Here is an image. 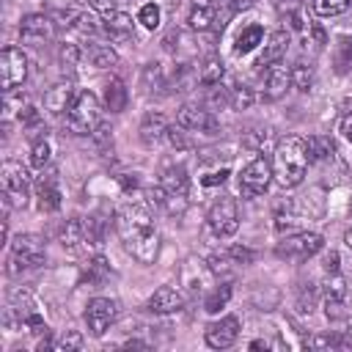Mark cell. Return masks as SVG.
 Returning a JSON list of instances; mask_svg holds the SVG:
<instances>
[{"label": "cell", "instance_id": "6da1fadb", "mask_svg": "<svg viewBox=\"0 0 352 352\" xmlns=\"http://www.w3.org/2000/svg\"><path fill=\"white\" fill-rule=\"evenodd\" d=\"M116 231L124 239V248L143 264H151L160 250V236L151 220V206L143 201L124 204L116 214Z\"/></svg>", "mask_w": 352, "mask_h": 352}, {"label": "cell", "instance_id": "7a4b0ae2", "mask_svg": "<svg viewBox=\"0 0 352 352\" xmlns=\"http://www.w3.org/2000/svg\"><path fill=\"white\" fill-rule=\"evenodd\" d=\"M308 151H305V140L297 135H286L283 140H278L275 154H272V176L278 179L280 187H297L305 179L308 170Z\"/></svg>", "mask_w": 352, "mask_h": 352}, {"label": "cell", "instance_id": "3957f363", "mask_svg": "<svg viewBox=\"0 0 352 352\" xmlns=\"http://www.w3.org/2000/svg\"><path fill=\"white\" fill-rule=\"evenodd\" d=\"M44 239L36 234H19L11 242V258H8V275H16L22 270H36L44 264Z\"/></svg>", "mask_w": 352, "mask_h": 352}, {"label": "cell", "instance_id": "277c9868", "mask_svg": "<svg viewBox=\"0 0 352 352\" xmlns=\"http://www.w3.org/2000/svg\"><path fill=\"white\" fill-rule=\"evenodd\" d=\"M99 124V99L91 91H80L66 113V126L74 135H91Z\"/></svg>", "mask_w": 352, "mask_h": 352}, {"label": "cell", "instance_id": "5b68a950", "mask_svg": "<svg viewBox=\"0 0 352 352\" xmlns=\"http://www.w3.org/2000/svg\"><path fill=\"white\" fill-rule=\"evenodd\" d=\"M0 182H3V198H6V209L14 206H25L28 204V190H30V173L25 165L19 162H3L0 168Z\"/></svg>", "mask_w": 352, "mask_h": 352}, {"label": "cell", "instance_id": "8992f818", "mask_svg": "<svg viewBox=\"0 0 352 352\" xmlns=\"http://www.w3.org/2000/svg\"><path fill=\"white\" fill-rule=\"evenodd\" d=\"M322 236L314 234V231H302V234H294V236H286L283 242H278L275 253L278 258H286V261H305L311 256H316L322 250Z\"/></svg>", "mask_w": 352, "mask_h": 352}, {"label": "cell", "instance_id": "52a82bcc", "mask_svg": "<svg viewBox=\"0 0 352 352\" xmlns=\"http://www.w3.org/2000/svg\"><path fill=\"white\" fill-rule=\"evenodd\" d=\"M270 182H272V165L264 157L250 160L239 173V190L245 198H256V195L267 192Z\"/></svg>", "mask_w": 352, "mask_h": 352}, {"label": "cell", "instance_id": "ba28073f", "mask_svg": "<svg viewBox=\"0 0 352 352\" xmlns=\"http://www.w3.org/2000/svg\"><path fill=\"white\" fill-rule=\"evenodd\" d=\"M28 77V58L19 47H6L0 52V88L14 91Z\"/></svg>", "mask_w": 352, "mask_h": 352}, {"label": "cell", "instance_id": "9c48e42d", "mask_svg": "<svg viewBox=\"0 0 352 352\" xmlns=\"http://www.w3.org/2000/svg\"><path fill=\"white\" fill-rule=\"evenodd\" d=\"M206 220H209V228H212L217 236H231V234L239 228V209H236V201L228 198V195L217 198V201L212 204Z\"/></svg>", "mask_w": 352, "mask_h": 352}, {"label": "cell", "instance_id": "30bf717a", "mask_svg": "<svg viewBox=\"0 0 352 352\" xmlns=\"http://www.w3.org/2000/svg\"><path fill=\"white\" fill-rule=\"evenodd\" d=\"M116 316H118V302L110 297H94L85 308V322L91 336H102L116 322Z\"/></svg>", "mask_w": 352, "mask_h": 352}, {"label": "cell", "instance_id": "8fae6325", "mask_svg": "<svg viewBox=\"0 0 352 352\" xmlns=\"http://www.w3.org/2000/svg\"><path fill=\"white\" fill-rule=\"evenodd\" d=\"M55 28H52V19L44 16V14H28L19 25V36H22V44H30V47H41L52 38Z\"/></svg>", "mask_w": 352, "mask_h": 352}, {"label": "cell", "instance_id": "7c38bea8", "mask_svg": "<svg viewBox=\"0 0 352 352\" xmlns=\"http://www.w3.org/2000/svg\"><path fill=\"white\" fill-rule=\"evenodd\" d=\"M176 121H179L182 129H195V132H209V135L217 132V118L212 116V110H204V107H198V104H184V107H179Z\"/></svg>", "mask_w": 352, "mask_h": 352}, {"label": "cell", "instance_id": "4fadbf2b", "mask_svg": "<svg viewBox=\"0 0 352 352\" xmlns=\"http://www.w3.org/2000/svg\"><path fill=\"white\" fill-rule=\"evenodd\" d=\"M239 336V319L236 316H223L220 322H212L206 327V344L212 349H228Z\"/></svg>", "mask_w": 352, "mask_h": 352}, {"label": "cell", "instance_id": "5bb4252c", "mask_svg": "<svg viewBox=\"0 0 352 352\" xmlns=\"http://www.w3.org/2000/svg\"><path fill=\"white\" fill-rule=\"evenodd\" d=\"M36 195H38V209L41 212H58L60 209V190H58V173H41L36 182Z\"/></svg>", "mask_w": 352, "mask_h": 352}, {"label": "cell", "instance_id": "9a60e30c", "mask_svg": "<svg viewBox=\"0 0 352 352\" xmlns=\"http://www.w3.org/2000/svg\"><path fill=\"white\" fill-rule=\"evenodd\" d=\"M74 99H77V94H74L72 82H58V85H52V88L44 94V110H50V113H55V116L69 113V107H72Z\"/></svg>", "mask_w": 352, "mask_h": 352}, {"label": "cell", "instance_id": "2e32d148", "mask_svg": "<svg viewBox=\"0 0 352 352\" xmlns=\"http://www.w3.org/2000/svg\"><path fill=\"white\" fill-rule=\"evenodd\" d=\"M182 305H184V297L173 286H160L148 297V311H154V314H176V311H182Z\"/></svg>", "mask_w": 352, "mask_h": 352}, {"label": "cell", "instance_id": "e0dca14e", "mask_svg": "<svg viewBox=\"0 0 352 352\" xmlns=\"http://www.w3.org/2000/svg\"><path fill=\"white\" fill-rule=\"evenodd\" d=\"M165 132H168V118H165L160 110H151V113L143 116V124H140V140H143L146 146L160 143V140L165 138Z\"/></svg>", "mask_w": 352, "mask_h": 352}, {"label": "cell", "instance_id": "ac0fdd59", "mask_svg": "<svg viewBox=\"0 0 352 352\" xmlns=\"http://www.w3.org/2000/svg\"><path fill=\"white\" fill-rule=\"evenodd\" d=\"M286 50H289V30H275V33H270V38H267V47H264V55L258 58V66H272V63H278L283 55H286Z\"/></svg>", "mask_w": 352, "mask_h": 352}, {"label": "cell", "instance_id": "d6986e66", "mask_svg": "<svg viewBox=\"0 0 352 352\" xmlns=\"http://www.w3.org/2000/svg\"><path fill=\"white\" fill-rule=\"evenodd\" d=\"M187 22H190V28H195V30H209V28H214V25H217V6H214L212 0H195V6H192V11H190Z\"/></svg>", "mask_w": 352, "mask_h": 352}, {"label": "cell", "instance_id": "ffe728a7", "mask_svg": "<svg viewBox=\"0 0 352 352\" xmlns=\"http://www.w3.org/2000/svg\"><path fill=\"white\" fill-rule=\"evenodd\" d=\"M102 30L121 41V38H129L132 36V16L129 14H121V11H113V14H104V22H102Z\"/></svg>", "mask_w": 352, "mask_h": 352}, {"label": "cell", "instance_id": "44dd1931", "mask_svg": "<svg viewBox=\"0 0 352 352\" xmlns=\"http://www.w3.org/2000/svg\"><path fill=\"white\" fill-rule=\"evenodd\" d=\"M292 85V69L280 66V63H272L267 69V94L275 99L280 94H286V88Z\"/></svg>", "mask_w": 352, "mask_h": 352}, {"label": "cell", "instance_id": "7402d4cb", "mask_svg": "<svg viewBox=\"0 0 352 352\" xmlns=\"http://www.w3.org/2000/svg\"><path fill=\"white\" fill-rule=\"evenodd\" d=\"M126 99H129V94H126L124 82H121L118 77H113V80L104 85V107H107L110 113H121V110L126 107Z\"/></svg>", "mask_w": 352, "mask_h": 352}, {"label": "cell", "instance_id": "603a6c76", "mask_svg": "<svg viewBox=\"0 0 352 352\" xmlns=\"http://www.w3.org/2000/svg\"><path fill=\"white\" fill-rule=\"evenodd\" d=\"M58 239H60L63 248H77V245L85 239V223H82L80 217L66 220V223L60 226V231H58Z\"/></svg>", "mask_w": 352, "mask_h": 352}, {"label": "cell", "instance_id": "cb8c5ba5", "mask_svg": "<svg viewBox=\"0 0 352 352\" xmlns=\"http://www.w3.org/2000/svg\"><path fill=\"white\" fill-rule=\"evenodd\" d=\"M305 151H308V160L311 162H322L336 148H333V140L327 135H311V138H305Z\"/></svg>", "mask_w": 352, "mask_h": 352}, {"label": "cell", "instance_id": "d4e9b609", "mask_svg": "<svg viewBox=\"0 0 352 352\" xmlns=\"http://www.w3.org/2000/svg\"><path fill=\"white\" fill-rule=\"evenodd\" d=\"M162 187L165 192H176V195H184L187 192V170L182 165H170L162 170Z\"/></svg>", "mask_w": 352, "mask_h": 352}, {"label": "cell", "instance_id": "484cf974", "mask_svg": "<svg viewBox=\"0 0 352 352\" xmlns=\"http://www.w3.org/2000/svg\"><path fill=\"white\" fill-rule=\"evenodd\" d=\"M333 63H336L338 74H346L352 69V36H338L336 52H333Z\"/></svg>", "mask_w": 352, "mask_h": 352}, {"label": "cell", "instance_id": "4316f807", "mask_svg": "<svg viewBox=\"0 0 352 352\" xmlns=\"http://www.w3.org/2000/svg\"><path fill=\"white\" fill-rule=\"evenodd\" d=\"M220 80H223V63H220V58L209 55L198 66V82L201 85H220Z\"/></svg>", "mask_w": 352, "mask_h": 352}, {"label": "cell", "instance_id": "83f0119b", "mask_svg": "<svg viewBox=\"0 0 352 352\" xmlns=\"http://www.w3.org/2000/svg\"><path fill=\"white\" fill-rule=\"evenodd\" d=\"M88 58H91V66H96V69H110V66L118 63L116 50L107 47V44H94V47L88 50Z\"/></svg>", "mask_w": 352, "mask_h": 352}, {"label": "cell", "instance_id": "f1b7e54d", "mask_svg": "<svg viewBox=\"0 0 352 352\" xmlns=\"http://www.w3.org/2000/svg\"><path fill=\"white\" fill-rule=\"evenodd\" d=\"M231 294H234V286H231V283H220V286L204 300V311H206V314H217L220 308H226V302L231 300Z\"/></svg>", "mask_w": 352, "mask_h": 352}, {"label": "cell", "instance_id": "f546056e", "mask_svg": "<svg viewBox=\"0 0 352 352\" xmlns=\"http://www.w3.org/2000/svg\"><path fill=\"white\" fill-rule=\"evenodd\" d=\"M261 41H264V30L258 25H250L236 36V52H253Z\"/></svg>", "mask_w": 352, "mask_h": 352}, {"label": "cell", "instance_id": "4dcf8cb0", "mask_svg": "<svg viewBox=\"0 0 352 352\" xmlns=\"http://www.w3.org/2000/svg\"><path fill=\"white\" fill-rule=\"evenodd\" d=\"M28 107L25 102V94H14V91H3V121H11L14 116H19L22 110Z\"/></svg>", "mask_w": 352, "mask_h": 352}, {"label": "cell", "instance_id": "1f68e13d", "mask_svg": "<svg viewBox=\"0 0 352 352\" xmlns=\"http://www.w3.org/2000/svg\"><path fill=\"white\" fill-rule=\"evenodd\" d=\"M292 85L297 88V91H311V85H314V66H308V63H294L292 66Z\"/></svg>", "mask_w": 352, "mask_h": 352}, {"label": "cell", "instance_id": "d6a6232c", "mask_svg": "<svg viewBox=\"0 0 352 352\" xmlns=\"http://www.w3.org/2000/svg\"><path fill=\"white\" fill-rule=\"evenodd\" d=\"M314 349H338V346H346L349 341L338 333H316L311 341H308Z\"/></svg>", "mask_w": 352, "mask_h": 352}, {"label": "cell", "instance_id": "836d02e7", "mask_svg": "<svg viewBox=\"0 0 352 352\" xmlns=\"http://www.w3.org/2000/svg\"><path fill=\"white\" fill-rule=\"evenodd\" d=\"M349 8V0H314V11L319 16H338Z\"/></svg>", "mask_w": 352, "mask_h": 352}, {"label": "cell", "instance_id": "e575fe53", "mask_svg": "<svg viewBox=\"0 0 352 352\" xmlns=\"http://www.w3.org/2000/svg\"><path fill=\"white\" fill-rule=\"evenodd\" d=\"M253 88H248V85H234L231 88V107L234 110H248L250 104H253Z\"/></svg>", "mask_w": 352, "mask_h": 352}, {"label": "cell", "instance_id": "d590c367", "mask_svg": "<svg viewBox=\"0 0 352 352\" xmlns=\"http://www.w3.org/2000/svg\"><path fill=\"white\" fill-rule=\"evenodd\" d=\"M30 165L38 168V170H44L50 165V143L44 138L33 143V148H30Z\"/></svg>", "mask_w": 352, "mask_h": 352}, {"label": "cell", "instance_id": "8d00e7d4", "mask_svg": "<svg viewBox=\"0 0 352 352\" xmlns=\"http://www.w3.org/2000/svg\"><path fill=\"white\" fill-rule=\"evenodd\" d=\"M58 60H60V66H63V72H74V66L80 63V47L77 44H63L60 47V52H58Z\"/></svg>", "mask_w": 352, "mask_h": 352}, {"label": "cell", "instance_id": "74e56055", "mask_svg": "<svg viewBox=\"0 0 352 352\" xmlns=\"http://www.w3.org/2000/svg\"><path fill=\"white\" fill-rule=\"evenodd\" d=\"M107 272H110L107 258H104V256H94V258H91V264H88L85 278H88L91 283H99V280H104V278H107Z\"/></svg>", "mask_w": 352, "mask_h": 352}, {"label": "cell", "instance_id": "f35d334b", "mask_svg": "<svg viewBox=\"0 0 352 352\" xmlns=\"http://www.w3.org/2000/svg\"><path fill=\"white\" fill-rule=\"evenodd\" d=\"M316 305V289L308 283V286H300L297 289V311L300 314H311Z\"/></svg>", "mask_w": 352, "mask_h": 352}, {"label": "cell", "instance_id": "ab89813d", "mask_svg": "<svg viewBox=\"0 0 352 352\" xmlns=\"http://www.w3.org/2000/svg\"><path fill=\"white\" fill-rule=\"evenodd\" d=\"M138 22H140L143 28H148V30L160 28V6H154V3H146V6L140 8V14H138Z\"/></svg>", "mask_w": 352, "mask_h": 352}, {"label": "cell", "instance_id": "60d3db41", "mask_svg": "<svg viewBox=\"0 0 352 352\" xmlns=\"http://www.w3.org/2000/svg\"><path fill=\"white\" fill-rule=\"evenodd\" d=\"M82 346V336L77 333V330H66L58 341H55V349L58 352H74V349H80Z\"/></svg>", "mask_w": 352, "mask_h": 352}, {"label": "cell", "instance_id": "b9f144b4", "mask_svg": "<svg viewBox=\"0 0 352 352\" xmlns=\"http://www.w3.org/2000/svg\"><path fill=\"white\" fill-rule=\"evenodd\" d=\"M165 138H168V143H170L173 148H179V151H184V148H190V140H187V135L182 132V126H168V132H165Z\"/></svg>", "mask_w": 352, "mask_h": 352}, {"label": "cell", "instance_id": "7bdbcfd3", "mask_svg": "<svg viewBox=\"0 0 352 352\" xmlns=\"http://www.w3.org/2000/svg\"><path fill=\"white\" fill-rule=\"evenodd\" d=\"M82 223H85V239L94 242V245L102 242V231H104V228H102V220H96V217H85Z\"/></svg>", "mask_w": 352, "mask_h": 352}, {"label": "cell", "instance_id": "ee69618b", "mask_svg": "<svg viewBox=\"0 0 352 352\" xmlns=\"http://www.w3.org/2000/svg\"><path fill=\"white\" fill-rule=\"evenodd\" d=\"M228 256H231L234 264H253V258H256V253L250 248H242V245H234L228 250Z\"/></svg>", "mask_w": 352, "mask_h": 352}, {"label": "cell", "instance_id": "f6af8a7d", "mask_svg": "<svg viewBox=\"0 0 352 352\" xmlns=\"http://www.w3.org/2000/svg\"><path fill=\"white\" fill-rule=\"evenodd\" d=\"M226 104H231V94H228V91L214 88V91L209 94V107H212V110H223Z\"/></svg>", "mask_w": 352, "mask_h": 352}, {"label": "cell", "instance_id": "bcb514c9", "mask_svg": "<svg viewBox=\"0 0 352 352\" xmlns=\"http://www.w3.org/2000/svg\"><path fill=\"white\" fill-rule=\"evenodd\" d=\"M267 138H270V129H253V132L245 135V143H248L250 148H261Z\"/></svg>", "mask_w": 352, "mask_h": 352}, {"label": "cell", "instance_id": "7dc6e473", "mask_svg": "<svg viewBox=\"0 0 352 352\" xmlns=\"http://www.w3.org/2000/svg\"><path fill=\"white\" fill-rule=\"evenodd\" d=\"M74 25H77L82 33H94V30H96V19H94L91 14H77Z\"/></svg>", "mask_w": 352, "mask_h": 352}, {"label": "cell", "instance_id": "c3c4849f", "mask_svg": "<svg viewBox=\"0 0 352 352\" xmlns=\"http://www.w3.org/2000/svg\"><path fill=\"white\" fill-rule=\"evenodd\" d=\"M116 3L118 0H88V6L96 8V11H102V14H113L116 11Z\"/></svg>", "mask_w": 352, "mask_h": 352}, {"label": "cell", "instance_id": "681fc988", "mask_svg": "<svg viewBox=\"0 0 352 352\" xmlns=\"http://www.w3.org/2000/svg\"><path fill=\"white\" fill-rule=\"evenodd\" d=\"M226 176H228V170L223 168V170H212V173H206L201 182H204L206 187H212V184H220V182H226Z\"/></svg>", "mask_w": 352, "mask_h": 352}, {"label": "cell", "instance_id": "f907efd6", "mask_svg": "<svg viewBox=\"0 0 352 352\" xmlns=\"http://www.w3.org/2000/svg\"><path fill=\"white\" fill-rule=\"evenodd\" d=\"M110 132H113V129H110V124H102V121H99V124H96V129H94L91 135H94V140L104 143V140H110Z\"/></svg>", "mask_w": 352, "mask_h": 352}, {"label": "cell", "instance_id": "816d5d0a", "mask_svg": "<svg viewBox=\"0 0 352 352\" xmlns=\"http://www.w3.org/2000/svg\"><path fill=\"white\" fill-rule=\"evenodd\" d=\"M324 267H327V272H330V275H336V272H338V253H336V250H330V256H327Z\"/></svg>", "mask_w": 352, "mask_h": 352}, {"label": "cell", "instance_id": "f5cc1de1", "mask_svg": "<svg viewBox=\"0 0 352 352\" xmlns=\"http://www.w3.org/2000/svg\"><path fill=\"white\" fill-rule=\"evenodd\" d=\"M341 132H344V138H346V140L352 143V113L341 118Z\"/></svg>", "mask_w": 352, "mask_h": 352}, {"label": "cell", "instance_id": "db71d44e", "mask_svg": "<svg viewBox=\"0 0 352 352\" xmlns=\"http://www.w3.org/2000/svg\"><path fill=\"white\" fill-rule=\"evenodd\" d=\"M124 346H126V349H148V344H143V341H138V338H129Z\"/></svg>", "mask_w": 352, "mask_h": 352}, {"label": "cell", "instance_id": "11a10c76", "mask_svg": "<svg viewBox=\"0 0 352 352\" xmlns=\"http://www.w3.org/2000/svg\"><path fill=\"white\" fill-rule=\"evenodd\" d=\"M344 242H346V248H352V228L344 234Z\"/></svg>", "mask_w": 352, "mask_h": 352}]
</instances>
